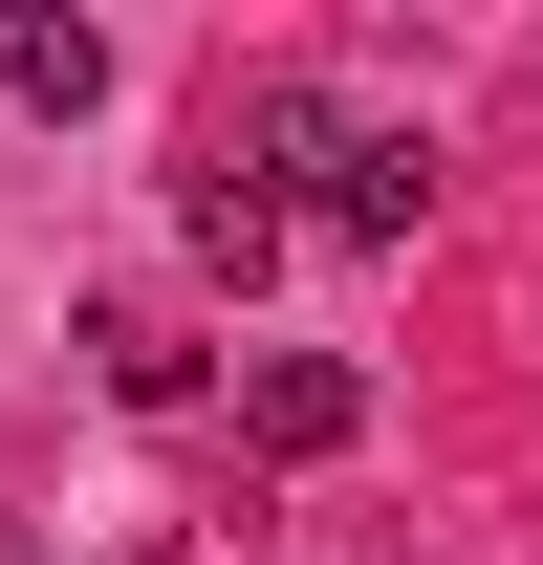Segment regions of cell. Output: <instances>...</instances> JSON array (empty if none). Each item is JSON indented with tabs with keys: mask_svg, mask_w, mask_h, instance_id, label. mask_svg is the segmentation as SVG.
<instances>
[{
	"mask_svg": "<svg viewBox=\"0 0 543 565\" xmlns=\"http://www.w3.org/2000/svg\"><path fill=\"white\" fill-rule=\"evenodd\" d=\"M239 152H283L327 239H413V217H435V152L370 131V109H327V87H239ZM239 152H217V174H239Z\"/></svg>",
	"mask_w": 543,
	"mask_h": 565,
	"instance_id": "obj_1",
	"label": "cell"
},
{
	"mask_svg": "<svg viewBox=\"0 0 543 565\" xmlns=\"http://www.w3.org/2000/svg\"><path fill=\"white\" fill-rule=\"evenodd\" d=\"M239 435H262V457H348V435H370V370L348 349H239Z\"/></svg>",
	"mask_w": 543,
	"mask_h": 565,
	"instance_id": "obj_2",
	"label": "cell"
},
{
	"mask_svg": "<svg viewBox=\"0 0 543 565\" xmlns=\"http://www.w3.org/2000/svg\"><path fill=\"white\" fill-rule=\"evenodd\" d=\"M0 87H22V109H109V22H66V0H0Z\"/></svg>",
	"mask_w": 543,
	"mask_h": 565,
	"instance_id": "obj_3",
	"label": "cell"
},
{
	"mask_svg": "<svg viewBox=\"0 0 543 565\" xmlns=\"http://www.w3.org/2000/svg\"><path fill=\"white\" fill-rule=\"evenodd\" d=\"M174 239H196V282H239V305L283 282V196H262V174H196V217H174Z\"/></svg>",
	"mask_w": 543,
	"mask_h": 565,
	"instance_id": "obj_4",
	"label": "cell"
}]
</instances>
